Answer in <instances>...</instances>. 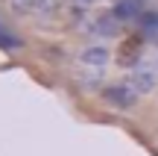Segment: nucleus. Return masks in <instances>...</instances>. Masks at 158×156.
I'll list each match as a JSON object with an SVG mask.
<instances>
[{"instance_id": "1", "label": "nucleus", "mask_w": 158, "mask_h": 156, "mask_svg": "<svg viewBox=\"0 0 158 156\" xmlns=\"http://www.w3.org/2000/svg\"><path fill=\"white\" fill-rule=\"evenodd\" d=\"M129 86L135 88L138 94L155 91V86H158V65H155V62H141V65H135V71H132V77H129Z\"/></svg>"}, {"instance_id": "2", "label": "nucleus", "mask_w": 158, "mask_h": 156, "mask_svg": "<svg viewBox=\"0 0 158 156\" xmlns=\"http://www.w3.org/2000/svg\"><path fill=\"white\" fill-rule=\"evenodd\" d=\"M138 91L129 86V82H117V86H108L106 88V100L111 106H117V109H129L132 103H135Z\"/></svg>"}, {"instance_id": "3", "label": "nucleus", "mask_w": 158, "mask_h": 156, "mask_svg": "<svg viewBox=\"0 0 158 156\" xmlns=\"http://www.w3.org/2000/svg\"><path fill=\"white\" fill-rule=\"evenodd\" d=\"M79 65H82V68H91L94 74H102V68L108 65V50L100 47V44L85 47V50L79 53Z\"/></svg>"}, {"instance_id": "4", "label": "nucleus", "mask_w": 158, "mask_h": 156, "mask_svg": "<svg viewBox=\"0 0 158 156\" xmlns=\"http://www.w3.org/2000/svg\"><path fill=\"white\" fill-rule=\"evenodd\" d=\"M141 12H143V0H120L117 9H114V15L129 21V18H138Z\"/></svg>"}, {"instance_id": "5", "label": "nucleus", "mask_w": 158, "mask_h": 156, "mask_svg": "<svg viewBox=\"0 0 158 156\" xmlns=\"http://www.w3.org/2000/svg\"><path fill=\"white\" fill-rule=\"evenodd\" d=\"M21 44V41L15 38V33H12V29H6L3 24H0V47H18Z\"/></svg>"}, {"instance_id": "6", "label": "nucleus", "mask_w": 158, "mask_h": 156, "mask_svg": "<svg viewBox=\"0 0 158 156\" xmlns=\"http://www.w3.org/2000/svg\"><path fill=\"white\" fill-rule=\"evenodd\" d=\"M29 3H32V0H12V6H15V9H27Z\"/></svg>"}, {"instance_id": "7", "label": "nucleus", "mask_w": 158, "mask_h": 156, "mask_svg": "<svg viewBox=\"0 0 158 156\" xmlns=\"http://www.w3.org/2000/svg\"><path fill=\"white\" fill-rule=\"evenodd\" d=\"M76 3H82V6H91V3H100V0H76Z\"/></svg>"}]
</instances>
